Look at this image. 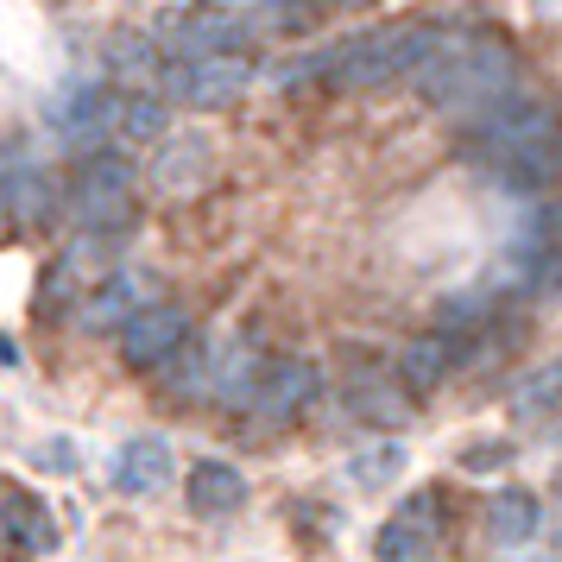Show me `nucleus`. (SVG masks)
I'll return each instance as SVG.
<instances>
[{
	"mask_svg": "<svg viewBox=\"0 0 562 562\" xmlns=\"http://www.w3.org/2000/svg\"><path fill=\"white\" fill-rule=\"evenodd\" d=\"M512 52L499 45V38H436V52L411 70V82H417V95L430 108H442V114H481L486 102H499L512 89Z\"/></svg>",
	"mask_w": 562,
	"mask_h": 562,
	"instance_id": "f257e3e1",
	"label": "nucleus"
},
{
	"mask_svg": "<svg viewBox=\"0 0 562 562\" xmlns=\"http://www.w3.org/2000/svg\"><path fill=\"white\" fill-rule=\"evenodd\" d=\"M436 38L442 32L424 26V20H392V26H373V32H355V38H341L329 52L316 57V77L329 82V89H385V82L411 77L424 57L436 52Z\"/></svg>",
	"mask_w": 562,
	"mask_h": 562,
	"instance_id": "f03ea898",
	"label": "nucleus"
},
{
	"mask_svg": "<svg viewBox=\"0 0 562 562\" xmlns=\"http://www.w3.org/2000/svg\"><path fill=\"white\" fill-rule=\"evenodd\" d=\"M493 153H562L557 102L525 95V89H506L499 102H486L474 114V153L468 158H493Z\"/></svg>",
	"mask_w": 562,
	"mask_h": 562,
	"instance_id": "7ed1b4c3",
	"label": "nucleus"
},
{
	"mask_svg": "<svg viewBox=\"0 0 562 562\" xmlns=\"http://www.w3.org/2000/svg\"><path fill=\"white\" fill-rule=\"evenodd\" d=\"M70 215L89 240H114L133 222V165L121 153H95L77 165V190H70Z\"/></svg>",
	"mask_w": 562,
	"mask_h": 562,
	"instance_id": "20e7f679",
	"label": "nucleus"
},
{
	"mask_svg": "<svg viewBox=\"0 0 562 562\" xmlns=\"http://www.w3.org/2000/svg\"><path fill=\"white\" fill-rule=\"evenodd\" d=\"M158 89L183 108H228L254 89V57H240V52L165 57V64H158Z\"/></svg>",
	"mask_w": 562,
	"mask_h": 562,
	"instance_id": "39448f33",
	"label": "nucleus"
},
{
	"mask_svg": "<svg viewBox=\"0 0 562 562\" xmlns=\"http://www.w3.org/2000/svg\"><path fill=\"white\" fill-rule=\"evenodd\" d=\"M316 392H323V373L297 355H259V373H254V392H247V405L259 417H272V424H291V417H304V405H316Z\"/></svg>",
	"mask_w": 562,
	"mask_h": 562,
	"instance_id": "423d86ee",
	"label": "nucleus"
},
{
	"mask_svg": "<svg viewBox=\"0 0 562 562\" xmlns=\"http://www.w3.org/2000/svg\"><path fill=\"white\" fill-rule=\"evenodd\" d=\"M158 45H171V57H215V52H240L247 26L234 13H215L203 0H190V7H171L158 20Z\"/></svg>",
	"mask_w": 562,
	"mask_h": 562,
	"instance_id": "0eeeda50",
	"label": "nucleus"
},
{
	"mask_svg": "<svg viewBox=\"0 0 562 562\" xmlns=\"http://www.w3.org/2000/svg\"><path fill=\"white\" fill-rule=\"evenodd\" d=\"M190 341V316L178 304H139L121 323V360L127 367H165Z\"/></svg>",
	"mask_w": 562,
	"mask_h": 562,
	"instance_id": "6e6552de",
	"label": "nucleus"
},
{
	"mask_svg": "<svg viewBox=\"0 0 562 562\" xmlns=\"http://www.w3.org/2000/svg\"><path fill=\"white\" fill-rule=\"evenodd\" d=\"M436 543H442V512H436L430 493H417V499H405V506L380 525L373 557L380 562H430Z\"/></svg>",
	"mask_w": 562,
	"mask_h": 562,
	"instance_id": "1a4fd4ad",
	"label": "nucleus"
},
{
	"mask_svg": "<svg viewBox=\"0 0 562 562\" xmlns=\"http://www.w3.org/2000/svg\"><path fill=\"white\" fill-rule=\"evenodd\" d=\"M45 121L52 133H64L70 146H102V127H108V95L95 82H70L45 102Z\"/></svg>",
	"mask_w": 562,
	"mask_h": 562,
	"instance_id": "9d476101",
	"label": "nucleus"
},
{
	"mask_svg": "<svg viewBox=\"0 0 562 562\" xmlns=\"http://www.w3.org/2000/svg\"><path fill=\"white\" fill-rule=\"evenodd\" d=\"M0 537H7V550L26 562V557H45L57 543V525L52 512L38 506L32 493H20V486H0Z\"/></svg>",
	"mask_w": 562,
	"mask_h": 562,
	"instance_id": "9b49d317",
	"label": "nucleus"
},
{
	"mask_svg": "<svg viewBox=\"0 0 562 562\" xmlns=\"http://www.w3.org/2000/svg\"><path fill=\"white\" fill-rule=\"evenodd\" d=\"M165 102L146 95V89H133V95H108V127H102V146L108 153H127V146H153L158 133H165Z\"/></svg>",
	"mask_w": 562,
	"mask_h": 562,
	"instance_id": "f8f14e48",
	"label": "nucleus"
},
{
	"mask_svg": "<svg viewBox=\"0 0 562 562\" xmlns=\"http://www.w3.org/2000/svg\"><path fill=\"white\" fill-rule=\"evenodd\" d=\"M171 481V442H158V436H133L121 442V456H114V486L121 493H158V486Z\"/></svg>",
	"mask_w": 562,
	"mask_h": 562,
	"instance_id": "ddd939ff",
	"label": "nucleus"
},
{
	"mask_svg": "<svg viewBox=\"0 0 562 562\" xmlns=\"http://www.w3.org/2000/svg\"><path fill=\"white\" fill-rule=\"evenodd\" d=\"M209 178V139L203 133H178L158 146V165H153V183L165 196H190L196 183Z\"/></svg>",
	"mask_w": 562,
	"mask_h": 562,
	"instance_id": "4468645a",
	"label": "nucleus"
},
{
	"mask_svg": "<svg viewBox=\"0 0 562 562\" xmlns=\"http://www.w3.org/2000/svg\"><path fill=\"white\" fill-rule=\"evenodd\" d=\"M183 499L203 512V518L234 512V506H247V474L228 468V461H196V468H190V481H183Z\"/></svg>",
	"mask_w": 562,
	"mask_h": 562,
	"instance_id": "2eb2a0df",
	"label": "nucleus"
},
{
	"mask_svg": "<svg viewBox=\"0 0 562 562\" xmlns=\"http://www.w3.org/2000/svg\"><path fill=\"white\" fill-rule=\"evenodd\" d=\"M486 531H493V543H506V550H525V543L543 531V506H537V493H525V486L493 493V506H486Z\"/></svg>",
	"mask_w": 562,
	"mask_h": 562,
	"instance_id": "dca6fc26",
	"label": "nucleus"
},
{
	"mask_svg": "<svg viewBox=\"0 0 562 562\" xmlns=\"http://www.w3.org/2000/svg\"><path fill=\"white\" fill-rule=\"evenodd\" d=\"M449 335H417L405 355H398V380H405L411 398H430L436 385H442V373H449Z\"/></svg>",
	"mask_w": 562,
	"mask_h": 562,
	"instance_id": "f3484780",
	"label": "nucleus"
},
{
	"mask_svg": "<svg viewBox=\"0 0 562 562\" xmlns=\"http://www.w3.org/2000/svg\"><path fill=\"white\" fill-rule=\"evenodd\" d=\"M133 291H139V284L121 279V272L102 279L95 291H89V304H82V329H121L133 310H139V304H133Z\"/></svg>",
	"mask_w": 562,
	"mask_h": 562,
	"instance_id": "a211bd4d",
	"label": "nucleus"
},
{
	"mask_svg": "<svg viewBox=\"0 0 562 562\" xmlns=\"http://www.w3.org/2000/svg\"><path fill=\"white\" fill-rule=\"evenodd\" d=\"M348 398H355V417H373V424H392V430L411 417V411L398 405V392L380 385V380H355V385H348Z\"/></svg>",
	"mask_w": 562,
	"mask_h": 562,
	"instance_id": "6ab92c4d",
	"label": "nucleus"
},
{
	"mask_svg": "<svg viewBox=\"0 0 562 562\" xmlns=\"http://www.w3.org/2000/svg\"><path fill=\"white\" fill-rule=\"evenodd\" d=\"M562 405V360H550V367H537L531 380L518 385V411L525 417H543V411Z\"/></svg>",
	"mask_w": 562,
	"mask_h": 562,
	"instance_id": "aec40b11",
	"label": "nucleus"
},
{
	"mask_svg": "<svg viewBox=\"0 0 562 562\" xmlns=\"http://www.w3.org/2000/svg\"><path fill=\"white\" fill-rule=\"evenodd\" d=\"M114 70H121V77H158V57L146 52V38H121V45H114Z\"/></svg>",
	"mask_w": 562,
	"mask_h": 562,
	"instance_id": "412c9836",
	"label": "nucleus"
},
{
	"mask_svg": "<svg viewBox=\"0 0 562 562\" xmlns=\"http://www.w3.org/2000/svg\"><path fill=\"white\" fill-rule=\"evenodd\" d=\"M398 461H405L398 449H380V461H355V481L360 486H385L392 474H398Z\"/></svg>",
	"mask_w": 562,
	"mask_h": 562,
	"instance_id": "4be33fe9",
	"label": "nucleus"
},
{
	"mask_svg": "<svg viewBox=\"0 0 562 562\" xmlns=\"http://www.w3.org/2000/svg\"><path fill=\"white\" fill-rule=\"evenodd\" d=\"M537 291H543V297H557L562 291V240L537 254Z\"/></svg>",
	"mask_w": 562,
	"mask_h": 562,
	"instance_id": "5701e85b",
	"label": "nucleus"
},
{
	"mask_svg": "<svg viewBox=\"0 0 562 562\" xmlns=\"http://www.w3.org/2000/svg\"><path fill=\"white\" fill-rule=\"evenodd\" d=\"M38 461H45L52 474H77V442H64V436H52V442L38 449Z\"/></svg>",
	"mask_w": 562,
	"mask_h": 562,
	"instance_id": "b1692460",
	"label": "nucleus"
},
{
	"mask_svg": "<svg viewBox=\"0 0 562 562\" xmlns=\"http://www.w3.org/2000/svg\"><path fill=\"white\" fill-rule=\"evenodd\" d=\"M499 461H506V449H499V442H481V449H461V468H468V474H474V468H499Z\"/></svg>",
	"mask_w": 562,
	"mask_h": 562,
	"instance_id": "393cba45",
	"label": "nucleus"
},
{
	"mask_svg": "<svg viewBox=\"0 0 562 562\" xmlns=\"http://www.w3.org/2000/svg\"><path fill=\"white\" fill-rule=\"evenodd\" d=\"M203 7H215V13H234V20L247 26V20H259V13H266L272 0H203Z\"/></svg>",
	"mask_w": 562,
	"mask_h": 562,
	"instance_id": "a878e982",
	"label": "nucleus"
},
{
	"mask_svg": "<svg viewBox=\"0 0 562 562\" xmlns=\"http://www.w3.org/2000/svg\"><path fill=\"white\" fill-rule=\"evenodd\" d=\"M0 360H7V367H13V360H20V355H13V341H7V335H0Z\"/></svg>",
	"mask_w": 562,
	"mask_h": 562,
	"instance_id": "bb28decb",
	"label": "nucleus"
}]
</instances>
